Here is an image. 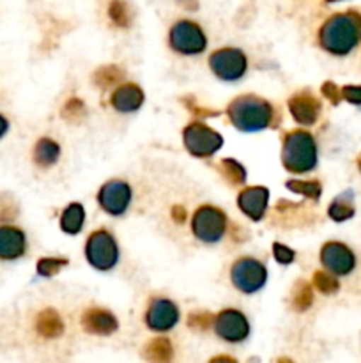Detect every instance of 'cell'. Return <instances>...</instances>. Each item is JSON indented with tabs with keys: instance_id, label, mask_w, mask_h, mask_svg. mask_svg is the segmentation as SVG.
I'll list each match as a JSON object with an SVG mask.
<instances>
[{
	"instance_id": "cell-1",
	"label": "cell",
	"mask_w": 361,
	"mask_h": 363,
	"mask_svg": "<svg viewBox=\"0 0 361 363\" xmlns=\"http://www.w3.org/2000/svg\"><path fill=\"white\" fill-rule=\"evenodd\" d=\"M319 43L331 55L350 53L361 43V14L345 11L329 16L319 30Z\"/></svg>"
},
{
	"instance_id": "cell-2",
	"label": "cell",
	"mask_w": 361,
	"mask_h": 363,
	"mask_svg": "<svg viewBox=\"0 0 361 363\" xmlns=\"http://www.w3.org/2000/svg\"><path fill=\"white\" fill-rule=\"evenodd\" d=\"M227 116L239 131L253 133L271 126L275 121V108L265 99L246 94L236 98L227 106Z\"/></svg>"
},
{
	"instance_id": "cell-3",
	"label": "cell",
	"mask_w": 361,
	"mask_h": 363,
	"mask_svg": "<svg viewBox=\"0 0 361 363\" xmlns=\"http://www.w3.org/2000/svg\"><path fill=\"white\" fill-rule=\"evenodd\" d=\"M282 163L287 172L304 174L317 165V144L311 133L304 130L290 131L283 138Z\"/></svg>"
},
{
	"instance_id": "cell-4",
	"label": "cell",
	"mask_w": 361,
	"mask_h": 363,
	"mask_svg": "<svg viewBox=\"0 0 361 363\" xmlns=\"http://www.w3.org/2000/svg\"><path fill=\"white\" fill-rule=\"evenodd\" d=\"M85 257L88 264L99 272H108L119 261V247L108 230H96L85 245Z\"/></svg>"
},
{
	"instance_id": "cell-5",
	"label": "cell",
	"mask_w": 361,
	"mask_h": 363,
	"mask_svg": "<svg viewBox=\"0 0 361 363\" xmlns=\"http://www.w3.org/2000/svg\"><path fill=\"white\" fill-rule=\"evenodd\" d=\"M183 140L188 152L195 158H209L218 152L223 145V137L205 126L204 123H191L184 128Z\"/></svg>"
},
{
	"instance_id": "cell-6",
	"label": "cell",
	"mask_w": 361,
	"mask_h": 363,
	"mask_svg": "<svg viewBox=\"0 0 361 363\" xmlns=\"http://www.w3.org/2000/svg\"><path fill=\"white\" fill-rule=\"evenodd\" d=\"M195 238L204 243H218L227 230V216L214 206H200L191 220Z\"/></svg>"
},
{
	"instance_id": "cell-7",
	"label": "cell",
	"mask_w": 361,
	"mask_h": 363,
	"mask_svg": "<svg viewBox=\"0 0 361 363\" xmlns=\"http://www.w3.org/2000/svg\"><path fill=\"white\" fill-rule=\"evenodd\" d=\"M230 279L236 289L244 294H253L260 291L268 282V269L260 261L253 257L237 259L230 269Z\"/></svg>"
},
{
	"instance_id": "cell-8",
	"label": "cell",
	"mask_w": 361,
	"mask_h": 363,
	"mask_svg": "<svg viewBox=\"0 0 361 363\" xmlns=\"http://www.w3.org/2000/svg\"><path fill=\"white\" fill-rule=\"evenodd\" d=\"M168 43L173 52L183 55H198L207 46V38L200 25L190 20H180L170 28Z\"/></svg>"
},
{
	"instance_id": "cell-9",
	"label": "cell",
	"mask_w": 361,
	"mask_h": 363,
	"mask_svg": "<svg viewBox=\"0 0 361 363\" xmlns=\"http://www.w3.org/2000/svg\"><path fill=\"white\" fill-rule=\"evenodd\" d=\"M209 66L212 73L225 82H236L244 77L248 69V59L241 50L222 48L209 57Z\"/></svg>"
},
{
	"instance_id": "cell-10",
	"label": "cell",
	"mask_w": 361,
	"mask_h": 363,
	"mask_svg": "<svg viewBox=\"0 0 361 363\" xmlns=\"http://www.w3.org/2000/svg\"><path fill=\"white\" fill-rule=\"evenodd\" d=\"M212 326H214L216 335L230 344L243 342L250 335V323H248L246 315L241 311H234V308L219 312L214 318Z\"/></svg>"
},
{
	"instance_id": "cell-11",
	"label": "cell",
	"mask_w": 361,
	"mask_h": 363,
	"mask_svg": "<svg viewBox=\"0 0 361 363\" xmlns=\"http://www.w3.org/2000/svg\"><path fill=\"white\" fill-rule=\"evenodd\" d=\"M131 186L126 181L112 179L101 186L98 194V202L103 208V211L112 216H119L126 213V209L131 204Z\"/></svg>"
},
{
	"instance_id": "cell-12",
	"label": "cell",
	"mask_w": 361,
	"mask_h": 363,
	"mask_svg": "<svg viewBox=\"0 0 361 363\" xmlns=\"http://www.w3.org/2000/svg\"><path fill=\"white\" fill-rule=\"evenodd\" d=\"M321 262L333 275H349L356 266V255L340 241H328L321 248Z\"/></svg>"
},
{
	"instance_id": "cell-13",
	"label": "cell",
	"mask_w": 361,
	"mask_h": 363,
	"mask_svg": "<svg viewBox=\"0 0 361 363\" xmlns=\"http://www.w3.org/2000/svg\"><path fill=\"white\" fill-rule=\"evenodd\" d=\"M179 321V308L166 298H156L151 301L145 314V323L154 332H168Z\"/></svg>"
},
{
	"instance_id": "cell-14",
	"label": "cell",
	"mask_w": 361,
	"mask_h": 363,
	"mask_svg": "<svg viewBox=\"0 0 361 363\" xmlns=\"http://www.w3.org/2000/svg\"><path fill=\"white\" fill-rule=\"evenodd\" d=\"M321 101L310 91H299L289 98V112L296 123L311 126L321 116Z\"/></svg>"
},
{
	"instance_id": "cell-15",
	"label": "cell",
	"mask_w": 361,
	"mask_h": 363,
	"mask_svg": "<svg viewBox=\"0 0 361 363\" xmlns=\"http://www.w3.org/2000/svg\"><path fill=\"white\" fill-rule=\"evenodd\" d=\"M269 204V190L264 186H248L237 195V206L253 222L264 218Z\"/></svg>"
},
{
	"instance_id": "cell-16",
	"label": "cell",
	"mask_w": 361,
	"mask_h": 363,
	"mask_svg": "<svg viewBox=\"0 0 361 363\" xmlns=\"http://www.w3.org/2000/svg\"><path fill=\"white\" fill-rule=\"evenodd\" d=\"M80 325L84 332L91 333V335H112L119 328V321L112 312L105 311V308H88L84 312L80 319Z\"/></svg>"
},
{
	"instance_id": "cell-17",
	"label": "cell",
	"mask_w": 361,
	"mask_h": 363,
	"mask_svg": "<svg viewBox=\"0 0 361 363\" xmlns=\"http://www.w3.org/2000/svg\"><path fill=\"white\" fill-rule=\"evenodd\" d=\"M25 250H27V238H25L23 230L11 225L0 227V259L14 261V259L21 257Z\"/></svg>"
},
{
	"instance_id": "cell-18",
	"label": "cell",
	"mask_w": 361,
	"mask_h": 363,
	"mask_svg": "<svg viewBox=\"0 0 361 363\" xmlns=\"http://www.w3.org/2000/svg\"><path fill=\"white\" fill-rule=\"evenodd\" d=\"M144 91L134 84H122L113 91L110 103L120 113L137 112L144 105Z\"/></svg>"
},
{
	"instance_id": "cell-19",
	"label": "cell",
	"mask_w": 361,
	"mask_h": 363,
	"mask_svg": "<svg viewBox=\"0 0 361 363\" xmlns=\"http://www.w3.org/2000/svg\"><path fill=\"white\" fill-rule=\"evenodd\" d=\"M35 332L42 337V339H59L64 333V323L57 311L53 308H46V311L39 312L35 318Z\"/></svg>"
},
{
	"instance_id": "cell-20",
	"label": "cell",
	"mask_w": 361,
	"mask_h": 363,
	"mask_svg": "<svg viewBox=\"0 0 361 363\" xmlns=\"http://www.w3.org/2000/svg\"><path fill=\"white\" fill-rule=\"evenodd\" d=\"M144 358L147 363H172L173 360V347L168 339H152L145 344Z\"/></svg>"
},
{
	"instance_id": "cell-21",
	"label": "cell",
	"mask_w": 361,
	"mask_h": 363,
	"mask_svg": "<svg viewBox=\"0 0 361 363\" xmlns=\"http://www.w3.org/2000/svg\"><path fill=\"white\" fill-rule=\"evenodd\" d=\"M60 158V145L52 138H39L34 147V162L35 165L48 169L55 165Z\"/></svg>"
},
{
	"instance_id": "cell-22",
	"label": "cell",
	"mask_w": 361,
	"mask_h": 363,
	"mask_svg": "<svg viewBox=\"0 0 361 363\" xmlns=\"http://www.w3.org/2000/svg\"><path fill=\"white\" fill-rule=\"evenodd\" d=\"M354 213H356V208H354L353 190H347L343 194H340L328 208V215L333 222H345V220H350L354 216Z\"/></svg>"
},
{
	"instance_id": "cell-23",
	"label": "cell",
	"mask_w": 361,
	"mask_h": 363,
	"mask_svg": "<svg viewBox=\"0 0 361 363\" xmlns=\"http://www.w3.org/2000/svg\"><path fill=\"white\" fill-rule=\"evenodd\" d=\"M85 222V209L84 206L78 204V202H73V204L67 206L62 211V216H60V229L66 234H78L84 227Z\"/></svg>"
},
{
	"instance_id": "cell-24",
	"label": "cell",
	"mask_w": 361,
	"mask_h": 363,
	"mask_svg": "<svg viewBox=\"0 0 361 363\" xmlns=\"http://www.w3.org/2000/svg\"><path fill=\"white\" fill-rule=\"evenodd\" d=\"M124 74L126 73H124L122 67L115 66V64H108V66H101L99 69H96V73L92 74V82L99 89H110L113 85H122Z\"/></svg>"
},
{
	"instance_id": "cell-25",
	"label": "cell",
	"mask_w": 361,
	"mask_h": 363,
	"mask_svg": "<svg viewBox=\"0 0 361 363\" xmlns=\"http://www.w3.org/2000/svg\"><path fill=\"white\" fill-rule=\"evenodd\" d=\"M219 172L232 186H241L246 183V170L239 162L232 158H225L219 162Z\"/></svg>"
},
{
	"instance_id": "cell-26",
	"label": "cell",
	"mask_w": 361,
	"mask_h": 363,
	"mask_svg": "<svg viewBox=\"0 0 361 363\" xmlns=\"http://www.w3.org/2000/svg\"><path fill=\"white\" fill-rule=\"evenodd\" d=\"M287 190L294 191L297 195H303V197L311 199V201H319L322 194V184L319 181H296L290 179L285 183Z\"/></svg>"
},
{
	"instance_id": "cell-27",
	"label": "cell",
	"mask_w": 361,
	"mask_h": 363,
	"mask_svg": "<svg viewBox=\"0 0 361 363\" xmlns=\"http://www.w3.org/2000/svg\"><path fill=\"white\" fill-rule=\"evenodd\" d=\"M314 303V291H311V286L304 280H299L294 287V293H292V305L296 311L304 312L306 308L311 307Z\"/></svg>"
},
{
	"instance_id": "cell-28",
	"label": "cell",
	"mask_w": 361,
	"mask_h": 363,
	"mask_svg": "<svg viewBox=\"0 0 361 363\" xmlns=\"http://www.w3.org/2000/svg\"><path fill=\"white\" fill-rule=\"evenodd\" d=\"M311 284H314V287L319 291V293L326 294V296H331V294L338 293L340 289L338 280H336L331 273L322 272V269H319V272L314 273Z\"/></svg>"
},
{
	"instance_id": "cell-29",
	"label": "cell",
	"mask_w": 361,
	"mask_h": 363,
	"mask_svg": "<svg viewBox=\"0 0 361 363\" xmlns=\"http://www.w3.org/2000/svg\"><path fill=\"white\" fill-rule=\"evenodd\" d=\"M108 14L112 18L113 23L117 27H130L131 21H133V11H131V6L126 2H112L108 7Z\"/></svg>"
},
{
	"instance_id": "cell-30",
	"label": "cell",
	"mask_w": 361,
	"mask_h": 363,
	"mask_svg": "<svg viewBox=\"0 0 361 363\" xmlns=\"http://www.w3.org/2000/svg\"><path fill=\"white\" fill-rule=\"evenodd\" d=\"M67 264H69V261L64 257H45V259H41V261H38L35 269H38V275L53 277V275H57L60 269L66 268Z\"/></svg>"
},
{
	"instance_id": "cell-31",
	"label": "cell",
	"mask_w": 361,
	"mask_h": 363,
	"mask_svg": "<svg viewBox=\"0 0 361 363\" xmlns=\"http://www.w3.org/2000/svg\"><path fill=\"white\" fill-rule=\"evenodd\" d=\"M18 204L11 195L0 194V222H9L18 216Z\"/></svg>"
},
{
	"instance_id": "cell-32",
	"label": "cell",
	"mask_w": 361,
	"mask_h": 363,
	"mask_svg": "<svg viewBox=\"0 0 361 363\" xmlns=\"http://www.w3.org/2000/svg\"><path fill=\"white\" fill-rule=\"evenodd\" d=\"M85 116V105L81 103V99L71 98L67 99V103L62 108V117L67 121H80Z\"/></svg>"
},
{
	"instance_id": "cell-33",
	"label": "cell",
	"mask_w": 361,
	"mask_h": 363,
	"mask_svg": "<svg viewBox=\"0 0 361 363\" xmlns=\"http://www.w3.org/2000/svg\"><path fill=\"white\" fill-rule=\"evenodd\" d=\"M212 323H214V318L209 312H191L188 315V326L193 330H207Z\"/></svg>"
},
{
	"instance_id": "cell-34",
	"label": "cell",
	"mask_w": 361,
	"mask_h": 363,
	"mask_svg": "<svg viewBox=\"0 0 361 363\" xmlns=\"http://www.w3.org/2000/svg\"><path fill=\"white\" fill-rule=\"evenodd\" d=\"M273 254H275V259L280 264H290V262H294V259H296L294 250H290L289 247H285V245L282 243L273 245Z\"/></svg>"
},
{
	"instance_id": "cell-35",
	"label": "cell",
	"mask_w": 361,
	"mask_h": 363,
	"mask_svg": "<svg viewBox=\"0 0 361 363\" xmlns=\"http://www.w3.org/2000/svg\"><path fill=\"white\" fill-rule=\"evenodd\" d=\"M321 91H322V96H324L326 99H329L333 105H338L340 99H342V92H340V89L336 87V84H333V82H324Z\"/></svg>"
},
{
	"instance_id": "cell-36",
	"label": "cell",
	"mask_w": 361,
	"mask_h": 363,
	"mask_svg": "<svg viewBox=\"0 0 361 363\" xmlns=\"http://www.w3.org/2000/svg\"><path fill=\"white\" fill-rule=\"evenodd\" d=\"M340 92H342V99L353 105H361V85H345Z\"/></svg>"
},
{
	"instance_id": "cell-37",
	"label": "cell",
	"mask_w": 361,
	"mask_h": 363,
	"mask_svg": "<svg viewBox=\"0 0 361 363\" xmlns=\"http://www.w3.org/2000/svg\"><path fill=\"white\" fill-rule=\"evenodd\" d=\"M209 363H239L236 358L232 357H227V354H219V357H214L209 360Z\"/></svg>"
},
{
	"instance_id": "cell-38",
	"label": "cell",
	"mask_w": 361,
	"mask_h": 363,
	"mask_svg": "<svg viewBox=\"0 0 361 363\" xmlns=\"http://www.w3.org/2000/svg\"><path fill=\"white\" fill-rule=\"evenodd\" d=\"M173 218H176L177 223H183L184 218H186V211L183 208H173Z\"/></svg>"
},
{
	"instance_id": "cell-39",
	"label": "cell",
	"mask_w": 361,
	"mask_h": 363,
	"mask_svg": "<svg viewBox=\"0 0 361 363\" xmlns=\"http://www.w3.org/2000/svg\"><path fill=\"white\" fill-rule=\"evenodd\" d=\"M7 130H9V123H7L6 117L0 116V138L7 133Z\"/></svg>"
},
{
	"instance_id": "cell-40",
	"label": "cell",
	"mask_w": 361,
	"mask_h": 363,
	"mask_svg": "<svg viewBox=\"0 0 361 363\" xmlns=\"http://www.w3.org/2000/svg\"><path fill=\"white\" fill-rule=\"evenodd\" d=\"M276 363H294L290 358H280V360H276Z\"/></svg>"
},
{
	"instance_id": "cell-41",
	"label": "cell",
	"mask_w": 361,
	"mask_h": 363,
	"mask_svg": "<svg viewBox=\"0 0 361 363\" xmlns=\"http://www.w3.org/2000/svg\"><path fill=\"white\" fill-rule=\"evenodd\" d=\"M357 169H360V172H361V155H360V158H357Z\"/></svg>"
}]
</instances>
